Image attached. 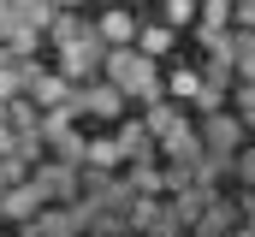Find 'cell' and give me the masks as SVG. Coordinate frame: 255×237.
Masks as SVG:
<instances>
[{"label": "cell", "mask_w": 255, "mask_h": 237, "mask_svg": "<svg viewBox=\"0 0 255 237\" xmlns=\"http://www.w3.org/2000/svg\"><path fill=\"white\" fill-rule=\"evenodd\" d=\"M83 166H89V172H119V166H125L119 136H113V130H107V136H83Z\"/></svg>", "instance_id": "cell-13"}, {"label": "cell", "mask_w": 255, "mask_h": 237, "mask_svg": "<svg viewBox=\"0 0 255 237\" xmlns=\"http://www.w3.org/2000/svg\"><path fill=\"white\" fill-rule=\"evenodd\" d=\"M160 89H166L172 101H184V107H190V95L202 89V71H196V65H172V71H160Z\"/></svg>", "instance_id": "cell-19"}, {"label": "cell", "mask_w": 255, "mask_h": 237, "mask_svg": "<svg viewBox=\"0 0 255 237\" xmlns=\"http://www.w3.org/2000/svg\"><path fill=\"white\" fill-rule=\"evenodd\" d=\"M36 208H42V190H36L30 178H18V184H6V190H0V220L24 226V220H30Z\"/></svg>", "instance_id": "cell-11"}, {"label": "cell", "mask_w": 255, "mask_h": 237, "mask_svg": "<svg viewBox=\"0 0 255 237\" xmlns=\"http://www.w3.org/2000/svg\"><path fill=\"white\" fill-rule=\"evenodd\" d=\"M48 148H54L60 160H71V166H83V130H77V124H71V130H60Z\"/></svg>", "instance_id": "cell-22"}, {"label": "cell", "mask_w": 255, "mask_h": 237, "mask_svg": "<svg viewBox=\"0 0 255 237\" xmlns=\"http://www.w3.org/2000/svg\"><path fill=\"white\" fill-rule=\"evenodd\" d=\"M226 30H232V0H196V42L214 48L226 42Z\"/></svg>", "instance_id": "cell-9"}, {"label": "cell", "mask_w": 255, "mask_h": 237, "mask_svg": "<svg viewBox=\"0 0 255 237\" xmlns=\"http://www.w3.org/2000/svg\"><path fill=\"white\" fill-rule=\"evenodd\" d=\"M113 136H119V148H125V160H160V148H154V136H148V124L142 118H113Z\"/></svg>", "instance_id": "cell-10"}, {"label": "cell", "mask_w": 255, "mask_h": 237, "mask_svg": "<svg viewBox=\"0 0 255 237\" xmlns=\"http://www.w3.org/2000/svg\"><path fill=\"white\" fill-rule=\"evenodd\" d=\"M202 202H208V184H178V190H166V208L178 214L184 232H190V220L202 214Z\"/></svg>", "instance_id": "cell-17"}, {"label": "cell", "mask_w": 255, "mask_h": 237, "mask_svg": "<svg viewBox=\"0 0 255 237\" xmlns=\"http://www.w3.org/2000/svg\"><path fill=\"white\" fill-rule=\"evenodd\" d=\"M125 226H130V232H142V237H178V232H184V226H178V214L166 208V196H148V190H136V196H130Z\"/></svg>", "instance_id": "cell-3"}, {"label": "cell", "mask_w": 255, "mask_h": 237, "mask_svg": "<svg viewBox=\"0 0 255 237\" xmlns=\"http://www.w3.org/2000/svg\"><path fill=\"white\" fill-rule=\"evenodd\" d=\"M238 220H255V184H238Z\"/></svg>", "instance_id": "cell-29"}, {"label": "cell", "mask_w": 255, "mask_h": 237, "mask_svg": "<svg viewBox=\"0 0 255 237\" xmlns=\"http://www.w3.org/2000/svg\"><path fill=\"white\" fill-rule=\"evenodd\" d=\"M190 178H196V184H208V190H220V184L232 178V154H226V148H208V142H202V148L190 154Z\"/></svg>", "instance_id": "cell-12"}, {"label": "cell", "mask_w": 255, "mask_h": 237, "mask_svg": "<svg viewBox=\"0 0 255 237\" xmlns=\"http://www.w3.org/2000/svg\"><path fill=\"white\" fill-rule=\"evenodd\" d=\"M54 6H83V0H54Z\"/></svg>", "instance_id": "cell-30"}, {"label": "cell", "mask_w": 255, "mask_h": 237, "mask_svg": "<svg viewBox=\"0 0 255 237\" xmlns=\"http://www.w3.org/2000/svg\"><path fill=\"white\" fill-rule=\"evenodd\" d=\"M30 184L42 190V202H71L83 190V166H71L60 154H42V160H30Z\"/></svg>", "instance_id": "cell-2"}, {"label": "cell", "mask_w": 255, "mask_h": 237, "mask_svg": "<svg viewBox=\"0 0 255 237\" xmlns=\"http://www.w3.org/2000/svg\"><path fill=\"white\" fill-rule=\"evenodd\" d=\"M172 36H178V30H172V24H142V18H136V36H130V42H136V48H142V54H154V59H166V54H172Z\"/></svg>", "instance_id": "cell-18"}, {"label": "cell", "mask_w": 255, "mask_h": 237, "mask_svg": "<svg viewBox=\"0 0 255 237\" xmlns=\"http://www.w3.org/2000/svg\"><path fill=\"white\" fill-rule=\"evenodd\" d=\"M184 113H190V107H184V101H172V95H154V101H142V124H148V136H154V142H160V136H166V130H172Z\"/></svg>", "instance_id": "cell-15"}, {"label": "cell", "mask_w": 255, "mask_h": 237, "mask_svg": "<svg viewBox=\"0 0 255 237\" xmlns=\"http://www.w3.org/2000/svg\"><path fill=\"white\" fill-rule=\"evenodd\" d=\"M130 196H136V190H130L125 172H89V166H83V202H89L95 214H125Z\"/></svg>", "instance_id": "cell-4"}, {"label": "cell", "mask_w": 255, "mask_h": 237, "mask_svg": "<svg viewBox=\"0 0 255 237\" xmlns=\"http://www.w3.org/2000/svg\"><path fill=\"white\" fill-rule=\"evenodd\" d=\"M36 118H42V107L30 95H6V124L12 130H36Z\"/></svg>", "instance_id": "cell-21"}, {"label": "cell", "mask_w": 255, "mask_h": 237, "mask_svg": "<svg viewBox=\"0 0 255 237\" xmlns=\"http://www.w3.org/2000/svg\"><path fill=\"white\" fill-rule=\"evenodd\" d=\"M196 237H232L238 232V196H226V190H208V202H202V214L190 220Z\"/></svg>", "instance_id": "cell-8"}, {"label": "cell", "mask_w": 255, "mask_h": 237, "mask_svg": "<svg viewBox=\"0 0 255 237\" xmlns=\"http://www.w3.org/2000/svg\"><path fill=\"white\" fill-rule=\"evenodd\" d=\"M65 95H71V83H65L60 71H48V65H42V71H36V83H30V101H36V107H54V101H65Z\"/></svg>", "instance_id": "cell-20"}, {"label": "cell", "mask_w": 255, "mask_h": 237, "mask_svg": "<svg viewBox=\"0 0 255 237\" xmlns=\"http://www.w3.org/2000/svg\"><path fill=\"white\" fill-rule=\"evenodd\" d=\"M95 36H101V42H107V48H125L130 36H136V18H130L125 6H119V0H113V6H107V12H101V18H95Z\"/></svg>", "instance_id": "cell-16"}, {"label": "cell", "mask_w": 255, "mask_h": 237, "mask_svg": "<svg viewBox=\"0 0 255 237\" xmlns=\"http://www.w3.org/2000/svg\"><path fill=\"white\" fill-rule=\"evenodd\" d=\"M166 24H172V30L196 24V0H166Z\"/></svg>", "instance_id": "cell-26"}, {"label": "cell", "mask_w": 255, "mask_h": 237, "mask_svg": "<svg viewBox=\"0 0 255 237\" xmlns=\"http://www.w3.org/2000/svg\"><path fill=\"white\" fill-rule=\"evenodd\" d=\"M232 178H238V184H255V136L232 154Z\"/></svg>", "instance_id": "cell-24"}, {"label": "cell", "mask_w": 255, "mask_h": 237, "mask_svg": "<svg viewBox=\"0 0 255 237\" xmlns=\"http://www.w3.org/2000/svg\"><path fill=\"white\" fill-rule=\"evenodd\" d=\"M71 95H77L83 118H107V124H113V118L130 107V101L113 89V83H107V77H83V83H71Z\"/></svg>", "instance_id": "cell-7"}, {"label": "cell", "mask_w": 255, "mask_h": 237, "mask_svg": "<svg viewBox=\"0 0 255 237\" xmlns=\"http://www.w3.org/2000/svg\"><path fill=\"white\" fill-rule=\"evenodd\" d=\"M6 6H12V0H0V12H6Z\"/></svg>", "instance_id": "cell-31"}, {"label": "cell", "mask_w": 255, "mask_h": 237, "mask_svg": "<svg viewBox=\"0 0 255 237\" xmlns=\"http://www.w3.org/2000/svg\"><path fill=\"white\" fill-rule=\"evenodd\" d=\"M101 6H113V0H101Z\"/></svg>", "instance_id": "cell-32"}, {"label": "cell", "mask_w": 255, "mask_h": 237, "mask_svg": "<svg viewBox=\"0 0 255 237\" xmlns=\"http://www.w3.org/2000/svg\"><path fill=\"white\" fill-rule=\"evenodd\" d=\"M101 54H107V42H101V36H83V42H65V48H54V71H60L65 83H83V77H101Z\"/></svg>", "instance_id": "cell-5"}, {"label": "cell", "mask_w": 255, "mask_h": 237, "mask_svg": "<svg viewBox=\"0 0 255 237\" xmlns=\"http://www.w3.org/2000/svg\"><path fill=\"white\" fill-rule=\"evenodd\" d=\"M154 148H160V160H190L196 148H202V130H196L190 113H184L172 130H166V136H160V142H154Z\"/></svg>", "instance_id": "cell-14"}, {"label": "cell", "mask_w": 255, "mask_h": 237, "mask_svg": "<svg viewBox=\"0 0 255 237\" xmlns=\"http://www.w3.org/2000/svg\"><path fill=\"white\" fill-rule=\"evenodd\" d=\"M202 142L208 148H226V154H238L244 142H250V124H244V113L238 107H214V113H202Z\"/></svg>", "instance_id": "cell-6"}, {"label": "cell", "mask_w": 255, "mask_h": 237, "mask_svg": "<svg viewBox=\"0 0 255 237\" xmlns=\"http://www.w3.org/2000/svg\"><path fill=\"white\" fill-rule=\"evenodd\" d=\"M101 77H107L125 101H154V95H166V89H160V59L142 54L136 42L107 48V54H101Z\"/></svg>", "instance_id": "cell-1"}, {"label": "cell", "mask_w": 255, "mask_h": 237, "mask_svg": "<svg viewBox=\"0 0 255 237\" xmlns=\"http://www.w3.org/2000/svg\"><path fill=\"white\" fill-rule=\"evenodd\" d=\"M18 178H30V160H18V154H0V190H6V184H18Z\"/></svg>", "instance_id": "cell-27"}, {"label": "cell", "mask_w": 255, "mask_h": 237, "mask_svg": "<svg viewBox=\"0 0 255 237\" xmlns=\"http://www.w3.org/2000/svg\"><path fill=\"white\" fill-rule=\"evenodd\" d=\"M232 24L238 30H255V0H232Z\"/></svg>", "instance_id": "cell-28"}, {"label": "cell", "mask_w": 255, "mask_h": 237, "mask_svg": "<svg viewBox=\"0 0 255 237\" xmlns=\"http://www.w3.org/2000/svg\"><path fill=\"white\" fill-rule=\"evenodd\" d=\"M0 101H6V95H0Z\"/></svg>", "instance_id": "cell-33"}, {"label": "cell", "mask_w": 255, "mask_h": 237, "mask_svg": "<svg viewBox=\"0 0 255 237\" xmlns=\"http://www.w3.org/2000/svg\"><path fill=\"white\" fill-rule=\"evenodd\" d=\"M83 232H95V237H125L130 226H125V214H89V226Z\"/></svg>", "instance_id": "cell-23"}, {"label": "cell", "mask_w": 255, "mask_h": 237, "mask_svg": "<svg viewBox=\"0 0 255 237\" xmlns=\"http://www.w3.org/2000/svg\"><path fill=\"white\" fill-rule=\"evenodd\" d=\"M190 107H196V113H214V107H226V89H220V83H202V89L190 95Z\"/></svg>", "instance_id": "cell-25"}]
</instances>
